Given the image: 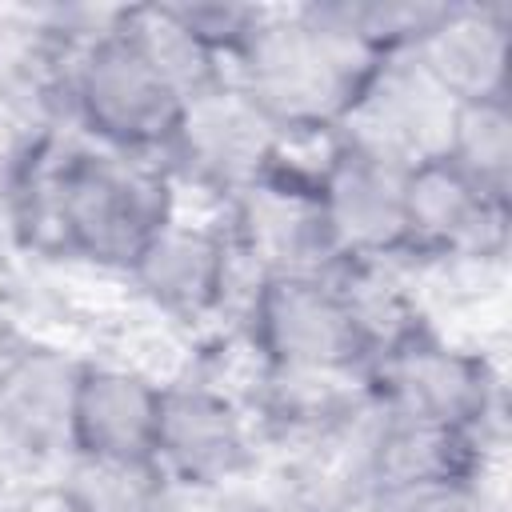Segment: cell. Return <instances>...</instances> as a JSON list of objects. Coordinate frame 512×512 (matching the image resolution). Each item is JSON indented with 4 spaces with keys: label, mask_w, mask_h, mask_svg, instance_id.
Returning a JSON list of instances; mask_svg holds the SVG:
<instances>
[{
    "label": "cell",
    "mask_w": 512,
    "mask_h": 512,
    "mask_svg": "<svg viewBox=\"0 0 512 512\" xmlns=\"http://www.w3.org/2000/svg\"><path fill=\"white\" fill-rule=\"evenodd\" d=\"M384 60L356 44L324 4L264 12L232 64V84L284 136H336Z\"/></svg>",
    "instance_id": "6da1fadb"
},
{
    "label": "cell",
    "mask_w": 512,
    "mask_h": 512,
    "mask_svg": "<svg viewBox=\"0 0 512 512\" xmlns=\"http://www.w3.org/2000/svg\"><path fill=\"white\" fill-rule=\"evenodd\" d=\"M36 188L56 240L100 268L128 272L136 252L176 216L172 176L160 160L100 144L56 156Z\"/></svg>",
    "instance_id": "7a4b0ae2"
},
{
    "label": "cell",
    "mask_w": 512,
    "mask_h": 512,
    "mask_svg": "<svg viewBox=\"0 0 512 512\" xmlns=\"http://www.w3.org/2000/svg\"><path fill=\"white\" fill-rule=\"evenodd\" d=\"M120 16L112 28L72 48L64 72V108L100 148L156 160L176 136L184 100L124 32Z\"/></svg>",
    "instance_id": "3957f363"
},
{
    "label": "cell",
    "mask_w": 512,
    "mask_h": 512,
    "mask_svg": "<svg viewBox=\"0 0 512 512\" xmlns=\"http://www.w3.org/2000/svg\"><path fill=\"white\" fill-rule=\"evenodd\" d=\"M336 272L256 276L248 292L244 328L264 368L364 376L368 348Z\"/></svg>",
    "instance_id": "277c9868"
},
{
    "label": "cell",
    "mask_w": 512,
    "mask_h": 512,
    "mask_svg": "<svg viewBox=\"0 0 512 512\" xmlns=\"http://www.w3.org/2000/svg\"><path fill=\"white\" fill-rule=\"evenodd\" d=\"M368 396L380 412L456 428L488 440V428L500 412V376L484 352L448 344L432 328L412 332L396 348L380 352L364 368Z\"/></svg>",
    "instance_id": "5b68a950"
},
{
    "label": "cell",
    "mask_w": 512,
    "mask_h": 512,
    "mask_svg": "<svg viewBox=\"0 0 512 512\" xmlns=\"http://www.w3.org/2000/svg\"><path fill=\"white\" fill-rule=\"evenodd\" d=\"M408 172L412 164L352 136L328 140L324 160L312 168V184L340 268L408 256Z\"/></svg>",
    "instance_id": "8992f818"
},
{
    "label": "cell",
    "mask_w": 512,
    "mask_h": 512,
    "mask_svg": "<svg viewBox=\"0 0 512 512\" xmlns=\"http://www.w3.org/2000/svg\"><path fill=\"white\" fill-rule=\"evenodd\" d=\"M152 460L184 496H212L260 468L252 416L208 380L164 384Z\"/></svg>",
    "instance_id": "52a82bcc"
},
{
    "label": "cell",
    "mask_w": 512,
    "mask_h": 512,
    "mask_svg": "<svg viewBox=\"0 0 512 512\" xmlns=\"http://www.w3.org/2000/svg\"><path fill=\"white\" fill-rule=\"evenodd\" d=\"M288 140L248 104L228 80L224 88L184 104L172 144L164 148L168 176H184L224 200H236L284 160Z\"/></svg>",
    "instance_id": "ba28073f"
},
{
    "label": "cell",
    "mask_w": 512,
    "mask_h": 512,
    "mask_svg": "<svg viewBox=\"0 0 512 512\" xmlns=\"http://www.w3.org/2000/svg\"><path fill=\"white\" fill-rule=\"evenodd\" d=\"M228 240L236 256L252 260L260 276L272 272H336V256L320 220L312 168L296 172L288 160L236 200H228Z\"/></svg>",
    "instance_id": "9c48e42d"
},
{
    "label": "cell",
    "mask_w": 512,
    "mask_h": 512,
    "mask_svg": "<svg viewBox=\"0 0 512 512\" xmlns=\"http://www.w3.org/2000/svg\"><path fill=\"white\" fill-rule=\"evenodd\" d=\"M504 200L480 192L444 156L408 172V256L416 260H492L508 236Z\"/></svg>",
    "instance_id": "30bf717a"
},
{
    "label": "cell",
    "mask_w": 512,
    "mask_h": 512,
    "mask_svg": "<svg viewBox=\"0 0 512 512\" xmlns=\"http://www.w3.org/2000/svg\"><path fill=\"white\" fill-rule=\"evenodd\" d=\"M232 272L236 248L228 228L188 224L180 216H172L128 264L136 292L172 320L212 316L232 292Z\"/></svg>",
    "instance_id": "8fae6325"
},
{
    "label": "cell",
    "mask_w": 512,
    "mask_h": 512,
    "mask_svg": "<svg viewBox=\"0 0 512 512\" xmlns=\"http://www.w3.org/2000/svg\"><path fill=\"white\" fill-rule=\"evenodd\" d=\"M160 400H164V380L140 368L84 360L68 416V456L152 460Z\"/></svg>",
    "instance_id": "7c38bea8"
},
{
    "label": "cell",
    "mask_w": 512,
    "mask_h": 512,
    "mask_svg": "<svg viewBox=\"0 0 512 512\" xmlns=\"http://www.w3.org/2000/svg\"><path fill=\"white\" fill-rule=\"evenodd\" d=\"M452 108L456 104L420 72L412 56H396L376 68L336 136H352L404 164H420L444 152Z\"/></svg>",
    "instance_id": "4fadbf2b"
},
{
    "label": "cell",
    "mask_w": 512,
    "mask_h": 512,
    "mask_svg": "<svg viewBox=\"0 0 512 512\" xmlns=\"http://www.w3.org/2000/svg\"><path fill=\"white\" fill-rule=\"evenodd\" d=\"M508 44L512 16L504 4L448 0L412 60L452 104L500 100L508 96Z\"/></svg>",
    "instance_id": "5bb4252c"
},
{
    "label": "cell",
    "mask_w": 512,
    "mask_h": 512,
    "mask_svg": "<svg viewBox=\"0 0 512 512\" xmlns=\"http://www.w3.org/2000/svg\"><path fill=\"white\" fill-rule=\"evenodd\" d=\"M480 476H484V440L480 436L400 420V416L380 412V404H376V428L368 440V468H364V496L460 484V480H480Z\"/></svg>",
    "instance_id": "9a60e30c"
},
{
    "label": "cell",
    "mask_w": 512,
    "mask_h": 512,
    "mask_svg": "<svg viewBox=\"0 0 512 512\" xmlns=\"http://www.w3.org/2000/svg\"><path fill=\"white\" fill-rule=\"evenodd\" d=\"M84 360L52 348H28L0 372V428L28 452H68V416Z\"/></svg>",
    "instance_id": "2e32d148"
},
{
    "label": "cell",
    "mask_w": 512,
    "mask_h": 512,
    "mask_svg": "<svg viewBox=\"0 0 512 512\" xmlns=\"http://www.w3.org/2000/svg\"><path fill=\"white\" fill-rule=\"evenodd\" d=\"M120 24L160 68V76L180 92L184 104L232 80V68L192 36V28L172 12V4H132L124 8Z\"/></svg>",
    "instance_id": "e0dca14e"
},
{
    "label": "cell",
    "mask_w": 512,
    "mask_h": 512,
    "mask_svg": "<svg viewBox=\"0 0 512 512\" xmlns=\"http://www.w3.org/2000/svg\"><path fill=\"white\" fill-rule=\"evenodd\" d=\"M440 156L480 192L512 204V100L456 104Z\"/></svg>",
    "instance_id": "ac0fdd59"
},
{
    "label": "cell",
    "mask_w": 512,
    "mask_h": 512,
    "mask_svg": "<svg viewBox=\"0 0 512 512\" xmlns=\"http://www.w3.org/2000/svg\"><path fill=\"white\" fill-rule=\"evenodd\" d=\"M60 488L80 512H184V492L156 460H68Z\"/></svg>",
    "instance_id": "d6986e66"
},
{
    "label": "cell",
    "mask_w": 512,
    "mask_h": 512,
    "mask_svg": "<svg viewBox=\"0 0 512 512\" xmlns=\"http://www.w3.org/2000/svg\"><path fill=\"white\" fill-rule=\"evenodd\" d=\"M328 16L376 60L412 56L448 0H328Z\"/></svg>",
    "instance_id": "ffe728a7"
},
{
    "label": "cell",
    "mask_w": 512,
    "mask_h": 512,
    "mask_svg": "<svg viewBox=\"0 0 512 512\" xmlns=\"http://www.w3.org/2000/svg\"><path fill=\"white\" fill-rule=\"evenodd\" d=\"M172 12L192 28V36L208 52H216L232 68L236 56L256 36L268 8H252V4H172Z\"/></svg>",
    "instance_id": "44dd1931"
},
{
    "label": "cell",
    "mask_w": 512,
    "mask_h": 512,
    "mask_svg": "<svg viewBox=\"0 0 512 512\" xmlns=\"http://www.w3.org/2000/svg\"><path fill=\"white\" fill-rule=\"evenodd\" d=\"M16 512H80V508L72 504V496L60 484H52V488H36Z\"/></svg>",
    "instance_id": "7402d4cb"
}]
</instances>
